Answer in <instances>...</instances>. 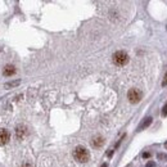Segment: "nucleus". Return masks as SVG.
<instances>
[{
    "instance_id": "obj_12",
    "label": "nucleus",
    "mask_w": 167,
    "mask_h": 167,
    "mask_svg": "<svg viewBox=\"0 0 167 167\" xmlns=\"http://www.w3.org/2000/svg\"><path fill=\"white\" fill-rule=\"evenodd\" d=\"M145 167H156V163L154 162H148Z\"/></svg>"
},
{
    "instance_id": "obj_8",
    "label": "nucleus",
    "mask_w": 167,
    "mask_h": 167,
    "mask_svg": "<svg viewBox=\"0 0 167 167\" xmlns=\"http://www.w3.org/2000/svg\"><path fill=\"white\" fill-rule=\"evenodd\" d=\"M24 134H26V128L23 127V126H18L17 127V136L20 139H22L24 136Z\"/></svg>"
},
{
    "instance_id": "obj_10",
    "label": "nucleus",
    "mask_w": 167,
    "mask_h": 167,
    "mask_svg": "<svg viewBox=\"0 0 167 167\" xmlns=\"http://www.w3.org/2000/svg\"><path fill=\"white\" fill-rule=\"evenodd\" d=\"M162 116L163 117L167 116V103H166L165 105H163V108H162Z\"/></svg>"
},
{
    "instance_id": "obj_11",
    "label": "nucleus",
    "mask_w": 167,
    "mask_h": 167,
    "mask_svg": "<svg viewBox=\"0 0 167 167\" xmlns=\"http://www.w3.org/2000/svg\"><path fill=\"white\" fill-rule=\"evenodd\" d=\"M162 86H167V72H166L165 77H163V80H162Z\"/></svg>"
},
{
    "instance_id": "obj_9",
    "label": "nucleus",
    "mask_w": 167,
    "mask_h": 167,
    "mask_svg": "<svg viewBox=\"0 0 167 167\" xmlns=\"http://www.w3.org/2000/svg\"><path fill=\"white\" fill-rule=\"evenodd\" d=\"M20 84V81H16V82H9L5 85V87H12V86H17V85Z\"/></svg>"
},
{
    "instance_id": "obj_3",
    "label": "nucleus",
    "mask_w": 167,
    "mask_h": 167,
    "mask_svg": "<svg viewBox=\"0 0 167 167\" xmlns=\"http://www.w3.org/2000/svg\"><path fill=\"white\" fill-rule=\"evenodd\" d=\"M141 97H143V95H141L140 90H138V89H130L127 93V99H128V102L133 103V104H136V103L140 102Z\"/></svg>"
},
{
    "instance_id": "obj_2",
    "label": "nucleus",
    "mask_w": 167,
    "mask_h": 167,
    "mask_svg": "<svg viewBox=\"0 0 167 167\" xmlns=\"http://www.w3.org/2000/svg\"><path fill=\"white\" fill-rule=\"evenodd\" d=\"M113 62H114V64H117V66H125L126 63L128 62V54L126 53V51L124 50H118V51H116V53L113 54Z\"/></svg>"
},
{
    "instance_id": "obj_5",
    "label": "nucleus",
    "mask_w": 167,
    "mask_h": 167,
    "mask_svg": "<svg viewBox=\"0 0 167 167\" xmlns=\"http://www.w3.org/2000/svg\"><path fill=\"white\" fill-rule=\"evenodd\" d=\"M3 73H4V76H7V77H9V76H13L16 73V67L12 64H8L4 67V71H3Z\"/></svg>"
},
{
    "instance_id": "obj_1",
    "label": "nucleus",
    "mask_w": 167,
    "mask_h": 167,
    "mask_svg": "<svg viewBox=\"0 0 167 167\" xmlns=\"http://www.w3.org/2000/svg\"><path fill=\"white\" fill-rule=\"evenodd\" d=\"M73 157H75V160L78 161V162L85 163V162H87V161H89L90 153H89V150H87L86 148L78 145V147L75 148V150H73Z\"/></svg>"
},
{
    "instance_id": "obj_15",
    "label": "nucleus",
    "mask_w": 167,
    "mask_h": 167,
    "mask_svg": "<svg viewBox=\"0 0 167 167\" xmlns=\"http://www.w3.org/2000/svg\"><path fill=\"white\" fill-rule=\"evenodd\" d=\"M102 167H108V165H107V163H103Z\"/></svg>"
},
{
    "instance_id": "obj_14",
    "label": "nucleus",
    "mask_w": 167,
    "mask_h": 167,
    "mask_svg": "<svg viewBox=\"0 0 167 167\" xmlns=\"http://www.w3.org/2000/svg\"><path fill=\"white\" fill-rule=\"evenodd\" d=\"M158 158H160V160L161 158H166V156L165 154H158Z\"/></svg>"
},
{
    "instance_id": "obj_13",
    "label": "nucleus",
    "mask_w": 167,
    "mask_h": 167,
    "mask_svg": "<svg viewBox=\"0 0 167 167\" xmlns=\"http://www.w3.org/2000/svg\"><path fill=\"white\" fill-rule=\"evenodd\" d=\"M143 157H144V158H149V157H150V153H149V152L143 153Z\"/></svg>"
},
{
    "instance_id": "obj_4",
    "label": "nucleus",
    "mask_w": 167,
    "mask_h": 167,
    "mask_svg": "<svg viewBox=\"0 0 167 167\" xmlns=\"http://www.w3.org/2000/svg\"><path fill=\"white\" fill-rule=\"evenodd\" d=\"M9 139H10V134H9V131L8 130H0V147H3V145H5V144L9 141Z\"/></svg>"
},
{
    "instance_id": "obj_6",
    "label": "nucleus",
    "mask_w": 167,
    "mask_h": 167,
    "mask_svg": "<svg viewBox=\"0 0 167 167\" xmlns=\"http://www.w3.org/2000/svg\"><path fill=\"white\" fill-rule=\"evenodd\" d=\"M152 122H153V118H152V117H147V118H144V121L141 122L140 125H139L138 131H141V130H144V128L149 127V126L152 125Z\"/></svg>"
},
{
    "instance_id": "obj_7",
    "label": "nucleus",
    "mask_w": 167,
    "mask_h": 167,
    "mask_svg": "<svg viewBox=\"0 0 167 167\" xmlns=\"http://www.w3.org/2000/svg\"><path fill=\"white\" fill-rule=\"evenodd\" d=\"M91 144H93V147H94V148H100L103 144H104V139H103L102 136H95V138L93 139Z\"/></svg>"
},
{
    "instance_id": "obj_16",
    "label": "nucleus",
    "mask_w": 167,
    "mask_h": 167,
    "mask_svg": "<svg viewBox=\"0 0 167 167\" xmlns=\"http://www.w3.org/2000/svg\"><path fill=\"white\" fill-rule=\"evenodd\" d=\"M165 147H166V149H167V141H166V143H165Z\"/></svg>"
}]
</instances>
